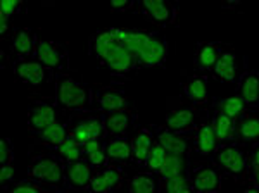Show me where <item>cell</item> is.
Wrapping results in <instances>:
<instances>
[{"instance_id": "cell-1", "label": "cell", "mask_w": 259, "mask_h": 193, "mask_svg": "<svg viewBox=\"0 0 259 193\" xmlns=\"http://www.w3.org/2000/svg\"><path fill=\"white\" fill-rule=\"evenodd\" d=\"M118 40L135 56L139 69L164 68L168 62V41L161 31L112 28Z\"/></svg>"}, {"instance_id": "cell-2", "label": "cell", "mask_w": 259, "mask_h": 193, "mask_svg": "<svg viewBox=\"0 0 259 193\" xmlns=\"http://www.w3.org/2000/svg\"><path fill=\"white\" fill-rule=\"evenodd\" d=\"M89 52L92 57L97 59L100 66L109 69L114 76L126 78L139 69L135 56L118 40L112 28L99 29L90 35Z\"/></svg>"}, {"instance_id": "cell-3", "label": "cell", "mask_w": 259, "mask_h": 193, "mask_svg": "<svg viewBox=\"0 0 259 193\" xmlns=\"http://www.w3.org/2000/svg\"><path fill=\"white\" fill-rule=\"evenodd\" d=\"M56 106L62 111L87 112L94 104V93L81 76L71 71L56 73Z\"/></svg>"}, {"instance_id": "cell-4", "label": "cell", "mask_w": 259, "mask_h": 193, "mask_svg": "<svg viewBox=\"0 0 259 193\" xmlns=\"http://www.w3.org/2000/svg\"><path fill=\"white\" fill-rule=\"evenodd\" d=\"M66 162L56 154H38L31 159L28 176L36 183H45L56 191L68 190L66 186Z\"/></svg>"}, {"instance_id": "cell-5", "label": "cell", "mask_w": 259, "mask_h": 193, "mask_svg": "<svg viewBox=\"0 0 259 193\" xmlns=\"http://www.w3.org/2000/svg\"><path fill=\"white\" fill-rule=\"evenodd\" d=\"M212 162L223 169L230 176H235L237 179H242L249 169V155L237 143H221L216 147Z\"/></svg>"}, {"instance_id": "cell-6", "label": "cell", "mask_w": 259, "mask_h": 193, "mask_svg": "<svg viewBox=\"0 0 259 193\" xmlns=\"http://www.w3.org/2000/svg\"><path fill=\"white\" fill-rule=\"evenodd\" d=\"M69 135L80 143L102 140L106 131V112H83L80 117L71 121Z\"/></svg>"}, {"instance_id": "cell-7", "label": "cell", "mask_w": 259, "mask_h": 193, "mask_svg": "<svg viewBox=\"0 0 259 193\" xmlns=\"http://www.w3.org/2000/svg\"><path fill=\"white\" fill-rule=\"evenodd\" d=\"M35 59L50 71H68L69 69V50L66 45L50 41L44 38H36Z\"/></svg>"}, {"instance_id": "cell-8", "label": "cell", "mask_w": 259, "mask_h": 193, "mask_svg": "<svg viewBox=\"0 0 259 193\" xmlns=\"http://www.w3.org/2000/svg\"><path fill=\"white\" fill-rule=\"evenodd\" d=\"M197 109L194 104L190 106L169 107L164 116V128L177 135H189L197 128Z\"/></svg>"}, {"instance_id": "cell-9", "label": "cell", "mask_w": 259, "mask_h": 193, "mask_svg": "<svg viewBox=\"0 0 259 193\" xmlns=\"http://www.w3.org/2000/svg\"><path fill=\"white\" fill-rule=\"evenodd\" d=\"M189 179L197 193H216L221 190V174L214 162H197L189 171Z\"/></svg>"}, {"instance_id": "cell-10", "label": "cell", "mask_w": 259, "mask_h": 193, "mask_svg": "<svg viewBox=\"0 0 259 193\" xmlns=\"http://www.w3.org/2000/svg\"><path fill=\"white\" fill-rule=\"evenodd\" d=\"M178 4L168 0H142L140 12L144 18L157 26H171L178 19Z\"/></svg>"}, {"instance_id": "cell-11", "label": "cell", "mask_w": 259, "mask_h": 193, "mask_svg": "<svg viewBox=\"0 0 259 193\" xmlns=\"http://www.w3.org/2000/svg\"><path fill=\"white\" fill-rule=\"evenodd\" d=\"M28 131L38 136L47 126H50L57 119V106L50 104L44 99H35L28 106Z\"/></svg>"}, {"instance_id": "cell-12", "label": "cell", "mask_w": 259, "mask_h": 193, "mask_svg": "<svg viewBox=\"0 0 259 193\" xmlns=\"http://www.w3.org/2000/svg\"><path fill=\"white\" fill-rule=\"evenodd\" d=\"M12 71H14V76L19 81L26 83L30 86H44L52 76L50 69L40 64L36 59H18L12 64Z\"/></svg>"}, {"instance_id": "cell-13", "label": "cell", "mask_w": 259, "mask_h": 193, "mask_svg": "<svg viewBox=\"0 0 259 193\" xmlns=\"http://www.w3.org/2000/svg\"><path fill=\"white\" fill-rule=\"evenodd\" d=\"M94 106L97 107L100 112H106V114L124 111V109H132L130 107V100L126 93L118 86L99 88L94 95Z\"/></svg>"}, {"instance_id": "cell-14", "label": "cell", "mask_w": 259, "mask_h": 193, "mask_svg": "<svg viewBox=\"0 0 259 193\" xmlns=\"http://www.w3.org/2000/svg\"><path fill=\"white\" fill-rule=\"evenodd\" d=\"M92 164L85 159L76 162L66 164V186L73 191H85L90 190L92 183Z\"/></svg>"}, {"instance_id": "cell-15", "label": "cell", "mask_w": 259, "mask_h": 193, "mask_svg": "<svg viewBox=\"0 0 259 193\" xmlns=\"http://www.w3.org/2000/svg\"><path fill=\"white\" fill-rule=\"evenodd\" d=\"M225 50H227V45L221 41H200L194 54V68L199 73L212 69Z\"/></svg>"}, {"instance_id": "cell-16", "label": "cell", "mask_w": 259, "mask_h": 193, "mask_svg": "<svg viewBox=\"0 0 259 193\" xmlns=\"http://www.w3.org/2000/svg\"><path fill=\"white\" fill-rule=\"evenodd\" d=\"M123 184V173L116 166H102L92 176L90 190L92 193H109Z\"/></svg>"}, {"instance_id": "cell-17", "label": "cell", "mask_w": 259, "mask_h": 193, "mask_svg": "<svg viewBox=\"0 0 259 193\" xmlns=\"http://www.w3.org/2000/svg\"><path fill=\"white\" fill-rule=\"evenodd\" d=\"M137 121V112L133 109L109 112L106 114V131L111 138H124Z\"/></svg>"}, {"instance_id": "cell-18", "label": "cell", "mask_w": 259, "mask_h": 193, "mask_svg": "<svg viewBox=\"0 0 259 193\" xmlns=\"http://www.w3.org/2000/svg\"><path fill=\"white\" fill-rule=\"evenodd\" d=\"M183 96L190 104L197 106H206L209 102V88H207V78L204 74H192L185 79L182 85Z\"/></svg>"}, {"instance_id": "cell-19", "label": "cell", "mask_w": 259, "mask_h": 193, "mask_svg": "<svg viewBox=\"0 0 259 193\" xmlns=\"http://www.w3.org/2000/svg\"><path fill=\"white\" fill-rule=\"evenodd\" d=\"M244 104L250 109L259 107V71H244L239 78V93Z\"/></svg>"}, {"instance_id": "cell-20", "label": "cell", "mask_w": 259, "mask_h": 193, "mask_svg": "<svg viewBox=\"0 0 259 193\" xmlns=\"http://www.w3.org/2000/svg\"><path fill=\"white\" fill-rule=\"evenodd\" d=\"M194 147H195V152L204 159H209L214 155V150L218 147V138H216L214 131H212L211 124L206 123V121L199 123L197 128H195Z\"/></svg>"}, {"instance_id": "cell-21", "label": "cell", "mask_w": 259, "mask_h": 193, "mask_svg": "<svg viewBox=\"0 0 259 193\" xmlns=\"http://www.w3.org/2000/svg\"><path fill=\"white\" fill-rule=\"evenodd\" d=\"M235 140H239L240 143L259 140V112L245 111L235 121Z\"/></svg>"}, {"instance_id": "cell-22", "label": "cell", "mask_w": 259, "mask_h": 193, "mask_svg": "<svg viewBox=\"0 0 259 193\" xmlns=\"http://www.w3.org/2000/svg\"><path fill=\"white\" fill-rule=\"evenodd\" d=\"M36 38H38V35H35L31 29H18V31H14V35L11 38V50L18 56V59L35 57Z\"/></svg>"}, {"instance_id": "cell-23", "label": "cell", "mask_w": 259, "mask_h": 193, "mask_svg": "<svg viewBox=\"0 0 259 193\" xmlns=\"http://www.w3.org/2000/svg\"><path fill=\"white\" fill-rule=\"evenodd\" d=\"M156 143V136L149 128H139L135 135L132 136V152H133V162L139 166L145 164V159Z\"/></svg>"}, {"instance_id": "cell-24", "label": "cell", "mask_w": 259, "mask_h": 193, "mask_svg": "<svg viewBox=\"0 0 259 193\" xmlns=\"http://www.w3.org/2000/svg\"><path fill=\"white\" fill-rule=\"evenodd\" d=\"M214 76L221 81H235L239 78V61L233 50H225L212 68Z\"/></svg>"}, {"instance_id": "cell-25", "label": "cell", "mask_w": 259, "mask_h": 193, "mask_svg": "<svg viewBox=\"0 0 259 193\" xmlns=\"http://www.w3.org/2000/svg\"><path fill=\"white\" fill-rule=\"evenodd\" d=\"M156 140L159 141L161 147L168 154L189 155V140H187V135H177V133H171L166 128H159L157 129Z\"/></svg>"}, {"instance_id": "cell-26", "label": "cell", "mask_w": 259, "mask_h": 193, "mask_svg": "<svg viewBox=\"0 0 259 193\" xmlns=\"http://www.w3.org/2000/svg\"><path fill=\"white\" fill-rule=\"evenodd\" d=\"M209 124L220 141L228 143V141L235 140V121L227 114H223L221 111H218V109H212Z\"/></svg>"}, {"instance_id": "cell-27", "label": "cell", "mask_w": 259, "mask_h": 193, "mask_svg": "<svg viewBox=\"0 0 259 193\" xmlns=\"http://www.w3.org/2000/svg\"><path fill=\"white\" fill-rule=\"evenodd\" d=\"M106 155L109 162H130L133 161V152H132V140H128V136L124 138H111L106 141Z\"/></svg>"}, {"instance_id": "cell-28", "label": "cell", "mask_w": 259, "mask_h": 193, "mask_svg": "<svg viewBox=\"0 0 259 193\" xmlns=\"http://www.w3.org/2000/svg\"><path fill=\"white\" fill-rule=\"evenodd\" d=\"M68 135H69L68 124L62 123V121H59V119H56L52 124L47 126V128H45L36 138H38V141H40L41 145H45V147H49V149L56 150L57 147H59L62 141L68 138Z\"/></svg>"}, {"instance_id": "cell-29", "label": "cell", "mask_w": 259, "mask_h": 193, "mask_svg": "<svg viewBox=\"0 0 259 193\" xmlns=\"http://www.w3.org/2000/svg\"><path fill=\"white\" fill-rule=\"evenodd\" d=\"M159 176L164 179H173V178H182V176H189V157L187 155H175L168 154L162 166Z\"/></svg>"}, {"instance_id": "cell-30", "label": "cell", "mask_w": 259, "mask_h": 193, "mask_svg": "<svg viewBox=\"0 0 259 193\" xmlns=\"http://www.w3.org/2000/svg\"><path fill=\"white\" fill-rule=\"evenodd\" d=\"M159 190V181H157L154 173H137L130 179L128 193H157Z\"/></svg>"}, {"instance_id": "cell-31", "label": "cell", "mask_w": 259, "mask_h": 193, "mask_svg": "<svg viewBox=\"0 0 259 193\" xmlns=\"http://www.w3.org/2000/svg\"><path fill=\"white\" fill-rule=\"evenodd\" d=\"M54 152H56L57 157L62 159L66 164H71V162H76L83 159V145L80 141L74 140L71 135H68V138H66Z\"/></svg>"}, {"instance_id": "cell-32", "label": "cell", "mask_w": 259, "mask_h": 193, "mask_svg": "<svg viewBox=\"0 0 259 193\" xmlns=\"http://www.w3.org/2000/svg\"><path fill=\"white\" fill-rule=\"evenodd\" d=\"M214 109H218L223 114L232 117L233 121H237L245 111H247V106H245L244 100H242L239 95H233V96H225V99L216 100Z\"/></svg>"}, {"instance_id": "cell-33", "label": "cell", "mask_w": 259, "mask_h": 193, "mask_svg": "<svg viewBox=\"0 0 259 193\" xmlns=\"http://www.w3.org/2000/svg\"><path fill=\"white\" fill-rule=\"evenodd\" d=\"M83 159L89 161L92 167H102L107 161L106 141L95 140V141H89V143H83Z\"/></svg>"}, {"instance_id": "cell-34", "label": "cell", "mask_w": 259, "mask_h": 193, "mask_svg": "<svg viewBox=\"0 0 259 193\" xmlns=\"http://www.w3.org/2000/svg\"><path fill=\"white\" fill-rule=\"evenodd\" d=\"M166 157H168V152H166V150L161 147L159 141L156 140V143H154L152 149H150L147 159H145V164L144 166L147 167L149 173L159 174L161 169H162V166H164Z\"/></svg>"}, {"instance_id": "cell-35", "label": "cell", "mask_w": 259, "mask_h": 193, "mask_svg": "<svg viewBox=\"0 0 259 193\" xmlns=\"http://www.w3.org/2000/svg\"><path fill=\"white\" fill-rule=\"evenodd\" d=\"M162 188H164V193H195L189 176L164 179V181H162Z\"/></svg>"}, {"instance_id": "cell-36", "label": "cell", "mask_w": 259, "mask_h": 193, "mask_svg": "<svg viewBox=\"0 0 259 193\" xmlns=\"http://www.w3.org/2000/svg\"><path fill=\"white\" fill-rule=\"evenodd\" d=\"M23 7H24V4L19 2V0H4L2 6H0V16L12 21V18H14Z\"/></svg>"}, {"instance_id": "cell-37", "label": "cell", "mask_w": 259, "mask_h": 193, "mask_svg": "<svg viewBox=\"0 0 259 193\" xmlns=\"http://www.w3.org/2000/svg\"><path fill=\"white\" fill-rule=\"evenodd\" d=\"M12 161H14V143L9 138H4L0 143V164L7 166L12 164Z\"/></svg>"}, {"instance_id": "cell-38", "label": "cell", "mask_w": 259, "mask_h": 193, "mask_svg": "<svg viewBox=\"0 0 259 193\" xmlns=\"http://www.w3.org/2000/svg\"><path fill=\"white\" fill-rule=\"evenodd\" d=\"M6 191L7 193H44L40 184L36 181H33V179H30V181H21Z\"/></svg>"}, {"instance_id": "cell-39", "label": "cell", "mask_w": 259, "mask_h": 193, "mask_svg": "<svg viewBox=\"0 0 259 193\" xmlns=\"http://www.w3.org/2000/svg\"><path fill=\"white\" fill-rule=\"evenodd\" d=\"M135 6L137 4L133 2V0H112L111 2V11H114V12H130V11H133L135 9Z\"/></svg>"}, {"instance_id": "cell-40", "label": "cell", "mask_w": 259, "mask_h": 193, "mask_svg": "<svg viewBox=\"0 0 259 193\" xmlns=\"http://www.w3.org/2000/svg\"><path fill=\"white\" fill-rule=\"evenodd\" d=\"M12 179H14V167H12V164L2 166V169H0V183H2L4 190H7V186L12 183Z\"/></svg>"}, {"instance_id": "cell-41", "label": "cell", "mask_w": 259, "mask_h": 193, "mask_svg": "<svg viewBox=\"0 0 259 193\" xmlns=\"http://www.w3.org/2000/svg\"><path fill=\"white\" fill-rule=\"evenodd\" d=\"M250 164H252V167H259V143L250 152Z\"/></svg>"}, {"instance_id": "cell-42", "label": "cell", "mask_w": 259, "mask_h": 193, "mask_svg": "<svg viewBox=\"0 0 259 193\" xmlns=\"http://www.w3.org/2000/svg\"><path fill=\"white\" fill-rule=\"evenodd\" d=\"M250 183L256 184L259 188V167H252V178H250Z\"/></svg>"}, {"instance_id": "cell-43", "label": "cell", "mask_w": 259, "mask_h": 193, "mask_svg": "<svg viewBox=\"0 0 259 193\" xmlns=\"http://www.w3.org/2000/svg\"><path fill=\"white\" fill-rule=\"evenodd\" d=\"M239 193H259V188L256 186V184H247V186L244 188V190H240Z\"/></svg>"}, {"instance_id": "cell-44", "label": "cell", "mask_w": 259, "mask_h": 193, "mask_svg": "<svg viewBox=\"0 0 259 193\" xmlns=\"http://www.w3.org/2000/svg\"><path fill=\"white\" fill-rule=\"evenodd\" d=\"M221 7H225V9H237V7H240L239 2H232V4H223Z\"/></svg>"}, {"instance_id": "cell-45", "label": "cell", "mask_w": 259, "mask_h": 193, "mask_svg": "<svg viewBox=\"0 0 259 193\" xmlns=\"http://www.w3.org/2000/svg\"><path fill=\"white\" fill-rule=\"evenodd\" d=\"M4 193H7V191H6V190H4Z\"/></svg>"}, {"instance_id": "cell-46", "label": "cell", "mask_w": 259, "mask_h": 193, "mask_svg": "<svg viewBox=\"0 0 259 193\" xmlns=\"http://www.w3.org/2000/svg\"><path fill=\"white\" fill-rule=\"evenodd\" d=\"M216 193H221V191H216Z\"/></svg>"}]
</instances>
